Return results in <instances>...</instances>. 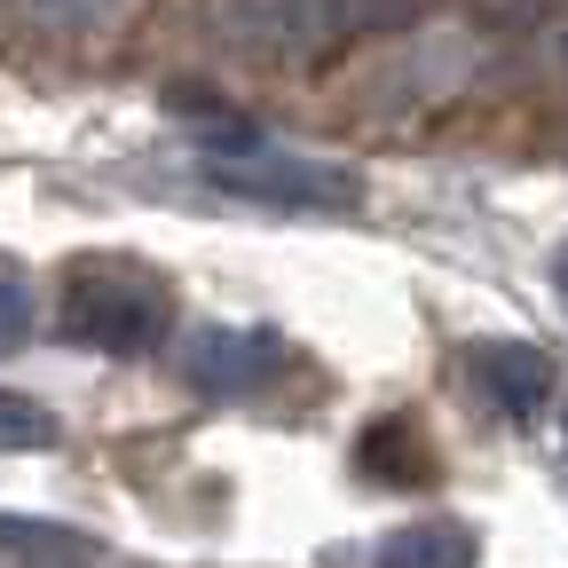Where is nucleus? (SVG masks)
<instances>
[{
	"label": "nucleus",
	"mask_w": 568,
	"mask_h": 568,
	"mask_svg": "<svg viewBox=\"0 0 568 568\" xmlns=\"http://www.w3.org/2000/svg\"><path fill=\"white\" fill-rule=\"evenodd\" d=\"M55 324L95 355H151L174 332V293L134 261H80L55 293Z\"/></svg>",
	"instance_id": "nucleus-1"
},
{
	"label": "nucleus",
	"mask_w": 568,
	"mask_h": 568,
	"mask_svg": "<svg viewBox=\"0 0 568 568\" xmlns=\"http://www.w3.org/2000/svg\"><path fill=\"white\" fill-rule=\"evenodd\" d=\"M418 0H213V32L245 55H316L372 24H403Z\"/></svg>",
	"instance_id": "nucleus-2"
},
{
	"label": "nucleus",
	"mask_w": 568,
	"mask_h": 568,
	"mask_svg": "<svg viewBox=\"0 0 568 568\" xmlns=\"http://www.w3.org/2000/svg\"><path fill=\"white\" fill-rule=\"evenodd\" d=\"M182 372L205 395H261L284 372V339L261 324H197L182 339Z\"/></svg>",
	"instance_id": "nucleus-3"
},
{
	"label": "nucleus",
	"mask_w": 568,
	"mask_h": 568,
	"mask_svg": "<svg viewBox=\"0 0 568 568\" xmlns=\"http://www.w3.org/2000/svg\"><path fill=\"white\" fill-rule=\"evenodd\" d=\"M213 182L222 190H237V197H261V205H355V174H339V166H316V159H276L268 142H253V151H237V159H213Z\"/></svg>",
	"instance_id": "nucleus-4"
},
{
	"label": "nucleus",
	"mask_w": 568,
	"mask_h": 568,
	"mask_svg": "<svg viewBox=\"0 0 568 568\" xmlns=\"http://www.w3.org/2000/svg\"><path fill=\"white\" fill-rule=\"evenodd\" d=\"M466 379L489 410L506 418H537L552 403V355L529 347V339H474L466 347Z\"/></svg>",
	"instance_id": "nucleus-5"
},
{
	"label": "nucleus",
	"mask_w": 568,
	"mask_h": 568,
	"mask_svg": "<svg viewBox=\"0 0 568 568\" xmlns=\"http://www.w3.org/2000/svg\"><path fill=\"white\" fill-rule=\"evenodd\" d=\"M474 560H481V545L466 521H403L372 552V568H474Z\"/></svg>",
	"instance_id": "nucleus-6"
},
{
	"label": "nucleus",
	"mask_w": 568,
	"mask_h": 568,
	"mask_svg": "<svg viewBox=\"0 0 568 568\" xmlns=\"http://www.w3.org/2000/svg\"><path fill=\"white\" fill-rule=\"evenodd\" d=\"M32 324H40V293H32V276L0 261V355L24 347V339H32Z\"/></svg>",
	"instance_id": "nucleus-7"
},
{
	"label": "nucleus",
	"mask_w": 568,
	"mask_h": 568,
	"mask_svg": "<svg viewBox=\"0 0 568 568\" xmlns=\"http://www.w3.org/2000/svg\"><path fill=\"white\" fill-rule=\"evenodd\" d=\"M24 9H32V24H48V32H103V24L126 17V0H24Z\"/></svg>",
	"instance_id": "nucleus-8"
},
{
	"label": "nucleus",
	"mask_w": 568,
	"mask_h": 568,
	"mask_svg": "<svg viewBox=\"0 0 568 568\" xmlns=\"http://www.w3.org/2000/svg\"><path fill=\"white\" fill-rule=\"evenodd\" d=\"M55 443V418L24 395H0V450H48Z\"/></svg>",
	"instance_id": "nucleus-9"
},
{
	"label": "nucleus",
	"mask_w": 568,
	"mask_h": 568,
	"mask_svg": "<svg viewBox=\"0 0 568 568\" xmlns=\"http://www.w3.org/2000/svg\"><path fill=\"white\" fill-rule=\"evenodd\" d=\"M0 545H17V552H88L71 529H48V521H9V514H0Z\"/></svg>",
	"instance_id": "nucleus-10"
},
{
	"label": "nucleus",
	"mask_w": 568,
	"mask_h": 568,
	"mask_svg": "<svg viewBox=\"0 0 568 568\" xmlns=\"http://www.w3.org/2000/svg\"><path fill=\"white\" fill-rule=\"evenodd\" d=\"M552 293H560V308H568V245H560V261H552Z\"/></svg>",
	"instance_id": "nucleus-11"
}]
</instances>
